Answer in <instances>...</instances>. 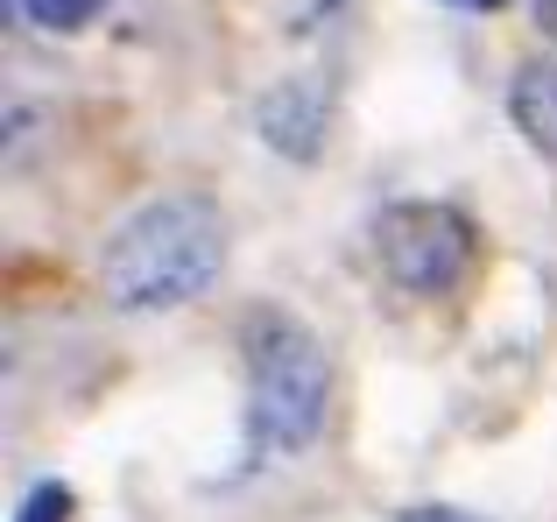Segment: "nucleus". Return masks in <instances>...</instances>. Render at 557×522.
Wrapping results in <instances>:
<instances>
[{
    "instance_id": "nucleus-1",
    "label": "nucleus",
    "mask_w": 557,
    "mask_h": 522,
    "mask_svg": "<svg viewBox=\"0 0 557 522\" xmlns=\"http://www.w3.org/2000/svg\"><path fill=\"white\" fill-rule=\"evenodd\" d=\"M226 269V226L205 198L170 191L149 198L141 212H127L113 226V240L99 248V289L113 311L149 318V311H177V303L205 297Z\"/></svg>"
},
{
    "instance_id": "nucleus-2",
    "label": "nucleus",
    "mask_w": 557,
    "mask_h": 522,
    "mask_svg": "<svg viewBox=\"0 0 557 522\" xmlns=\"http://www.w3.org/2000/svg\"><path fill=\"white\" fill-rule=\"evenodd\" d=\"M332 410V353L318 346L311 325L289 311H255L247 318V424L255 445L275 459H297L318 445Z\"/></svg>"
},
{
    "instance_id": "nucleus-3",
    "label": "nucleus",
    "mask_w": 557,
    "mask_h": 522,
    "mask_svg": "<svg viewBox=\"0 0 557 522\" xmlns=\"http://www.w3.org/2000/svg\"><path fill=\"white\" fill-rule=\"evenodd\" d=\"M374 254L388 269V283L417 289V297H445L473 261V226L451 206H388L374 220Z\"/></svg>"
},
{
    "instance_id": "nucleus-4",
    "label": "nucleus",
    "mask_w": 557,
    "mask_h": 522,
    "mask_svg": "<svg viewBox=\"0 0 557 522\" xmlns=\"http://www.w3.org/2000/svg\"><path fill=\"white\" fill-rule=\"evenodd\" d=\"M325 127H332V92H325L318 71H289V78H275L269 92H261V107H255V135L269 141L275 156H289V163H318Z\"/></svg>"
},
{
    "instance_id": "nucleus-5",
    "label": "nucleus",
    "mask_w": 557,
    "mask_h": 522,
    "mask_svg": "<svg viewBox=\"0 0 557 522\" xmlns=\"http://www.w3.org/2000/svg\"><path fill=\"white\" fill-rule=\"evenodd\" d=\"M508 113H516V127L536 141V149L557 156V50L530 57V64L516 71V85H508Z\"/></svg>"
},
{
    "instance_id": "nucleus-6",
    "label": "nucleus",
    "mask_w": 557,
    "mask_h": 522,
    "mask_svg": "<svg viewBox=\"0 0 557 522\" xmlns=\"http://www.w3.org/2000/svg\"><path fill=\"white\" fill-rule=\"evenodd\" d=\"M22 14L42 28V36H78L107 14V0H22Z\"/></svg>"
},
{
    "instance_id": "nucleus-7",
    "label": "nucleus",
    "mask_w": 557,
    "mask_h": 522,
    "mask_svg": "<svg viewBox=\"0 0 557 522\" xmlns=\"http://www.w3.org/2000/svg\"><path fill=\"white\" fill-rule=\"evenodd\" d=\"M14 522H71V487L64 481H36L22 495V509H14Z\"/></svg>"
},
{
    "instance_id": "nucleus-8",
    "label": "nucleus",
    "mask_w": 557,
    "mask_h": 522,
    "mask_svg": "<svg viewBox=\"0 0 557 522\" xmlns=\"http://www.w3.org/2000/svg\"><path fill=\"white\" fill-rule=\"evenodd\" d=\"M395 522H480V515H466V509H409V515H395Z\"/></svg>"
},
{
    "instance_id": "nucleus-9",
    "label": "nucleus",
    "mask_w": 557,
    "mask_h": 522,
    "mask_svg": "<svg viewBox=\"0 0 557 522\" xmlns=\"http://www.w3.org/2000/svg\"><path fill=\"white\" fill-rule=\"evenodd\" d=\"M536 22H544L550 36H557V0H536Z\"/></svg>"
},
{
    "instance_id": "nucleus-10",
    "label": "nucleus",
    "mask_w": 557,
    "mask_h": 522,
    "mask_svg": "<svg viewBox=\"0 0 557 522\" xmlns=\"http://www.w3.org/2000/svg\"><path fill=\"white\" fill-rule=\"evenodd\" d=\"M451 8H473V14H494V8H508V0H451Z\"/></svg>"
}]
</instances>
